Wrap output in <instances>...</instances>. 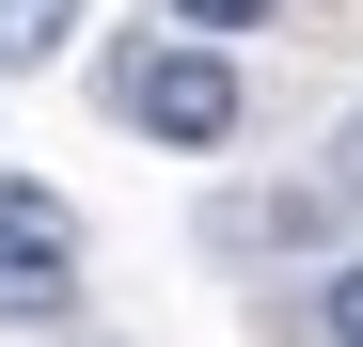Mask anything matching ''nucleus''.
Here are the masks:
<instances>
[{"instance_id": "4", "label": "nucleus", "mask_w": 363, "mask_h": 347, "mask_svg": "<svg viewBox=\"0 0 363 347\" xmlns=\"http://www.w3.org/2000/svg\"><path fill=\"white\" fill-rule=\"evenodd\" d=\"M158 16H174V32H221V47H237V32H269L284 0H158Z\"/></svg>"}, {"instance_id": "5", "label": "nucleus", "mask_w": 363, "mask_h": 347, "mask_svg": "<svg viewBox=\"0 0 363 347\" xmlns=\"http://www.w3.org/2000/svg\"><path fill=\"white\" fill-rule=\"evenodd\" d=\"M316 331H332V347H363V253H347V268L316 284Z\"/></svg>"}, {"instance_id": "6", "label": "nucleus", "mask_w": 363, "mask_h": 347, "mask_svg": "<svg viewBox=\"0 0 363 347\" xmlns=\"http://www.w3.org/2000/svg\"><path fill=\"white\" fill-rule=\"evenodd\" d=\"M332 174H347V190H363V127H347V142H332Z\"/></svg>"}, {"instance_id": "1", "label": "nucleus", "mask_w": 363, "mask_h": 347, "mask_svg": "<svg viewBox=\"0 0 363 347\" xmlns=\"http://www.w3.org/2000/svg\"><path fill=\"white\" fill-rule=\"evenodd\" d=\"M111 110H127L143 142H174V158H221L237 127H253V79H237L221 32H174V16H158V47L111 79Z\"/></svg>"}, {"instance_id": "2", "label": "nucleus", "mask_w": 363, "mask_h": 347, "mask_svg": "<svg viewBox=\"0 0 363 347\" xmlns=\"http://www.w3.org/2000/svg\"><path fill=\"white\" fill-rule=\"evenodd\" d=\"M64 300H79V221H64V190L0 174V316H64Z\"/></svg>"}, {"instance_id": "3", "label": "nucleus", "mask_w": 363, "mask_h": 347, "mask_svg": "<svg viewBox=\"0 0 363 347\" xmlns=\"http://www.w3.org/2000/svg\"><path fill=\"white\" fill-rule=\"evenodd\" d=\"M64 32H79V0H0V79L64 64Z\"/></svg>"}]
</instances>
